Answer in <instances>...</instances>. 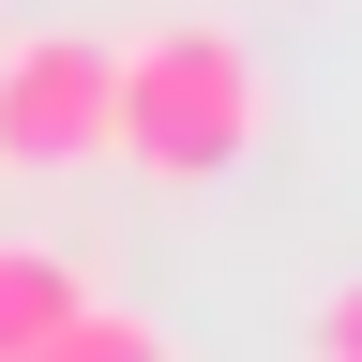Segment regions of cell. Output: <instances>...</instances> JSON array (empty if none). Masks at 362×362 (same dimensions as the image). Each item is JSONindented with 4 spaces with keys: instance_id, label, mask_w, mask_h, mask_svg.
Segmentation results:
<instances>
[{
    "instance_id": "3957f363",
    "label": "cell",
    "mask_w": 362,
    "mask_h": 362,
    "mask_svg": "<svg viewBox=\"0 0 362 362\" xmlns=\"http://www.w3.org/2000/svg\"><path fill=\"white\" fill-rule=\"evenodd\" d=\"M76 302H90V272H76L61 242H0V362H16V347H45Z\"/></svg>"
},
{
    "instance_id": "277c9868",
    "label": "cell",
    "mask_w": 362,
    "mask_h": 362,
    "mask_svg": "<svg viewBox=\"0 0 362 362\" xmlns=\"http://www.w3.org/2000/svg\"><path fill=\"white\" fill-rule=\"evenodd\" d=\"M16 362H181V332H166V317H136V302H106V287H90V302L61 317V332H45V347H16Z\"/></svg>"
},
{
    "instance_id": "7a4b0ae2",
    "label": "cell",
    "mask_w": 362,
    "mask_h": 362,
    "mask_svg": "<svg viewBox=\"0 0 362 362\" xmlns=\"http://www.w3.org/2000/svg\"><path fill=\"white\" fill-rule=\"evenodd\" d=\"M106 106H121V45L106 30H16L0 45V166L16 181L106 166Z\"/></svg>"
},
{
    "instance_id": "6da1fadb",
    "label": "cell",
    "mask_w": 362,
    "mask_h": 362,
    "mask_svg": "<svg viewBox=\"0 0 362 362\" xmlns=\"http://www.w3.org/2000/svg\"><path fill=\"white\" fill-rule=\"evenodd\" d=\"M257 136H272V76H257V45L226 30V16H166V30H136V45H121L106 151H121L136 181L197 197V181H226Z\"/></svg>"
},
{
    "instance_id": "5b68a950",
    "label": "cell",
    "mask_w": 362,
    "mask_h": 362,
    "mask_svg": "<svg viewBox=\"0 0 362 362\" xmlns=\"http://www.w3.org/2000/svg\"><path fill=\"white\" fill-rule=\"evenodd\" d=\"M302 362H362V272H347V287H317V317H302Z\"/></svg>"
}]
</instances>
